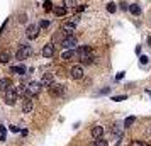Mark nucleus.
<instances>
[{
  "mask_svg": "<svg viewBox=\"0 0 151 146\" xmlns=\"http://www.w3.org/2000/svg\"><path fill=\"white\" fill-rule=\"evenodd\" d=\"M42 90V85L41 82H31V83L26 87V92H24V95L26 99H31V97H36V95H39Z\"/></svg>",
  "mask_w": 151,
  "mask_h": 146,
  "instance_id": "1",
  "label": "nucleus"
},
{
  "mask_svg": "<svg viewBox=\"0 0 151 146\" xmlns=\"http://www.w3.org/2000/svg\"><path fill=\"white\" fill-rule=\"evenodd\" d=\"M76 53H78V58H80L83 63H92V61H93V53H92V49H90L88 46L80 48Z\"/></svg>",
  "mask_w": 151,
  "mask_h": 146,
  "instance_id": "2",
  "label": "nucleus"
},
{
  "mask_svg": "<svg viewBox=\"0 0 151 146\" xmlns=\"http://www.w3.org/2000/svg\"><path fill=\"white\" fill-rule=\"evenodd\" d=\"M17 90H15L14 87H10V88H7V90L4 92V99H5V104L7 105H14L15 100H17Z\"/></svg>",
  "mask_w": 151,
  "mask_h": 146,
  "instance_id": "3",
  "label": "nucleus"
},
{
  "mask_svg": "<svg viewBox=\"0 0 151 146\" xmlns=\"http://www.w3.org/2000/svg\"><path fill=\"white\" fill-rule=\"evenodd\" d=\"M48 88H49L51 97H60V95H63V92H65L63 85H58V83H53L51 87H48Z\"/></svg>",
  "mask_w": 151,
  "mask_h": 146,
  "instance_id": "4",
  "label": "nucleus"
},
{
  "mask_svg": "<svg viewBox=\"0 0 151 146\" xmlns=\"http://www.w3.org/2000/svg\"><path fill=\"white\" fill-rule=\"evenodd\" d=\"M61 46L65 49H73L76 46V37L75 36H68V37H65L63 42H61Z\"/></svg>",
  "mask_w": 151,
  "mask_h": 146,
  "instance_id": "5",
  "label": "nucleus"
},
{
  "mask_svg": "<svg viewBox=\"0 0 151 146\" xmlns=\"http://www.w3.org/2000/svg\"><path fill=\"white\" fill-rule=\"evenodd\" d=\"M37 34H39V27H37V26H34V24H31V26L26 29V36H27L29 39H36V37H37Z\"/></svg>",
  "mask_w": 151,
  "mask_h": 146,
  "instance_id": "6",
  "label": "nucleus"
},
{
  "mask_svg": "<svg viewBox=\"0 0 151 146\" xmlns=\"http://www.w3.org/2000/svg\"><path fill=\"white\" fill-rule=\"evenodd\" d=\"M29 55H31V48L29 46H21V49L15 53V58L17 60H26Z\"/></svg>",
  "mask_w": 151,
  "mask_h": 146,
  "instance_id": "7",
  "label": "nucleus"
},
{
  "mask_svg": "<svg viewBox=\"0 0 151 146\" xmlns=\"http://www.w3.org/2000/svg\"><path fill=\"white\" fill-rule=\"evenodd\" d=\"M70 75H71V78H75V80H80V78L83 77V68L80 65H75V66L71 68V71H70Z\"/></svg>",
  "mask_w": 151,
  "mask_h": 146,
  "instance_id": "8",
  "label": "nucleus"
},
{
  "mask_svg": "<svg viewBox=\"0 0 151 146\" xmlns=\"http://www.w3.org/2000/svg\"><path fill=\"white\" fill-rule=\"evenodd\" d=\"M55 55V44L53 42H48L46 46H42V56L44 58H51Z\"/></svg>",
  "mask_w": 151,
  "mask_h": 146,
  "instance_id": "9",
  "label": "nucleus"
},
{
  "mask_svg": "<svg viewBox=\"0 0 151 146\" xmlns=\"http://www.w3.org/2000/svg\"><path fill=\"white\" fill-rule=\"evenodd\" d=\"M53 82H55V75H53V73H46V75L42 77V80H41V85L42 87H51Z\"/></svg>",
  "mask_w": 151,
  "mask_h": 146,
  "instance_id": "10",
  "label": "nucleus"
},
{
  "mask_svg": "<svg viewBox=\"0 0 151 146\" xmlns=\"http://www.w3.org/2000/svg\"><path fill=\"white\" fill-rule=\"evenodd\" d=\"M75 27H76V21L65 22V24H63V31H65V32H68V34H71V32H75Z\"/></svg>",
  "mask_w": 151,
  "mask_h": 146,
  "instance_id": "11",
  "label": "nucleus"
},
{
  "mask_svg": "<svg viewBox=\"0 0 151 146\" xmlns=\"http://www.w3.org/2000/svg\"><path fill=\"white\" fill-rule=\"evenodd\" d=\"M10 87H12V82L9 78H0V92H5Z\"/></svg>",
  "mask_w": 151,
  "mask_h": 146,
  "instance_id": "12",
  "label": "nucleus"
},
{
  "mask_svg": "<svg viewBox=\"0 0 151 146\" xmlns=\"http://www.w3.org/2000/svg\"><path fill=\"white\" fill-rule=\"evenodd\" d=\"M75 58H78V53H75L73 49H66L63 53V60H75Z\"/></svg>",
  "mask_w": 151,
  "mask_h": 146,
  "instance_id": "13",
  "label": "nucleus"
},
{
  "mask_svg": "<svg viewBox=\"0 0 151 146\" xmlns=\"http://www.w3.org/2000/svg\"><path fill=\"white\" fill-rule=\"evenodd\" d=\"M102 134H104V127H100V126H95V127L92 129V136H93L95 139L102 138Z\"/></svg>",
  "mask_w": 151,
  "mask_h": 146,
  "instance_id": "14",
  "label": "nucleus"
},
{
  "mask_svg": "<svg viewBox=\"0 0 151 146\" xmlns=\"http://www.w3.org/2000/svg\"><path fill=\"white\" fill-rule=\"evenodd\" d=\"M22 111L24 112H31L32 111V100H31V99H26V100H24V104H22Z\"/></svg>",
  "mask_w": 151,
  "mask_h": 146,
  "instance_id": "15",
  "label": "nucleus"
},
{
  "mask_svg": "<svg viewBox=\"0 0 151 146\" xmlns=\"http://www.w3.org/2000/svg\"><path fill=\"white\" fill-rule=\"evenodd\" d=\"M129 12L134 15H139L141 14V9H139V5L137 4H129Z\"/></svg>",
  "mask_w": 151,
  "mask_h": 146,
  "instance_id": "16",
  "label": "nucleus"
},
{
  "mask_svg": "<svg viewBox=\"0 0 151 146\" xmlns=\"http://www.w3.org/2000/svg\"><path fill=\"white\" fill-rule=\"evenodd\" d=\"M10 60V53L9 51H2L0 53V63H7Z\"/></svg>",
  "mask_w": 151,
  "mask_h": 146,
  "instance_id": "17",
  "label": "nucleus"
},
{
  "mask_svg": "<svg viewBox=\"0 0 151 146\" xmlns=\"http://www.w3.org/2000/svg\"><path fill=\"white\" fill-rule=\"evenodd\" d=\"M134 122H136V117H134V116H131V117H127L126 121H124V129H126V127H131V126L134 124Z\"/></svg>",
  "mask_w": 151,
  "mask_h": 146,
  "instance_id": "18",
  "label": "nucleus"
},
{
  "mask_svg": "<svg viewBox=\"0 0 151 146\" xmlns=\"http://www.w3.org/2000/svg\"><path fill=\"white\" fill-rule=\"evenodd\" d=\"M12 73L24 75V73H26V66H12Z\"/></svg>",
  "mask_w": 151,
  "mask_h": 146,
  "instance_id": "19",
  "label": "nucleus"
},
{
  "mask_svg": "<svg viewBox=\"0 0 151 146\" xmlns=\"http://www.w3.org/2000/svg\"><path fill=\"white\" fill-rule=\"evenodd\" d=\"M53 10H55V14H56V15H60V17L66 14V7H55Z\"/></svg>",
  "mask_w": 151,
  "mask_h": 146,
  "instance_id": "20",
  "label": "nucleus"
},
{
  "mask_svg": "<svg viewBox=\"0 0 151 146\" xmlns=\"http://www.w3.org/2000/svg\"><path fill=\"white\" fill-rule=\"evenodd\" d=\"M63 4H65V7H75L76 5V0H63Z\"/></svg>",
  "mask_w": 151,
  "mask_h": 146,
  "instance_id": "21",
  "label": "nucleus"
},
{
  "mask_svg": "<svg viewBox=\"0 0 151 146\" xmlns=\"http://www.w3.org/2000/svg\"><path fill=\"white\" fill-rule=\"evenodd\" d=\"M93 146H109V145H107V141H105V139L99 138V139L95 141V143H93Z\"/></svg>",
  "mask_w": 151,
  "mask_h": 146,
  "instance_id": "22",
  "label": "nucleus"
},
{
  "mask_svg": "<svg viewBox=\"0 0 151 146\" xmlns=\"http://www.w3.org/2000/svg\"><path fill=\"white\" fill-rule=\"evenodd\" d=\"M107 10H109L110 14H114V12H116V4H112V2L107 4Z\"/></svg>",
  "mask_w": 151,
  "mask_h": 146,
  "instance_id": "23",
  "label": "nucleus"
},
{
  "mask_svg": "<svg viewBox=\"0 0 151 146\" xmlns=\"http://www.w3.org/2000/svg\"><path fill=\"white\" fill-rule=\"evenodd\" d=\"M63 32V31H61ZM61 32H58V34H55V37H53V41H60V42H63V39H65V37H63V34Z\"/></svg>",
  "mask_w": 151,
  "mask_h": 146,
  "instance_id": "24",
  "label": "nucleus"
},
{
  "mask_svg": "<svg viewBox=\"0 0 151 146\" xmlns=\"http://www.w3.org/2000/svg\"><path fill=\"white\" fill-rule=\"evenodd\" d=\"M44 9H46V10H53V4H51V2H49V0H44Z\"/></svg>",
  "mask_w": 151,
  "mask_h": 146,
  "instance_id": "25",
  "label": "nucleus"
},
{
  "mask_svg": "<svg viewBox=\"0 0 151 146\" xmlns=\"http://www.w3.org/2000/svg\"><path fill=\"white\" fill-rule=\"evenodd\" d=\"M112 100H116V102H121V100H126V95H117V97H112Z\"/></svg>",
  "mask_w": 151,
  "mask_h": 146,
  "instance_id": "26",
  "label": "nucleus"
},
{
  "mask_svg": "<svg viewBox=\"0 0 151 146\" xmlns=\"http://www.w3.org/2000/svg\"><path fill=\"white\" fill-rule=\"evenodd\" d=\"M48 26H49V22H48V21H41V24H39V27H41V29H46Z\"/></svg>",
  "mask_w": 151,
  "mask_h": 146,
  "instance_id": "27",
  "label": "nucleus"
},
{
  "mask_svg": "<svg viewBox=\"0 0 151 146\" xmlns=\"http://www.w3.org/2000/svg\"><path fill=\"white\" fill-rule=\"evenodd\" d=\"M131 146H148V145H146V143H139V141H134V143H132Z\"/></svg>",
  "mask_w": 151,
  "mask_h": 146,
  "instance_id": "28",
  "label": "nucleus"
},
{
  "mask_svg": "<svg viewBox=\"0 0 151 146\" xmlns=\"http://www.w3.org/2000/svg\"><path fill=\"white\" fill-rule=\"evenodd\" d=\"M9 129H10V131H12V132H19V131H21V129H19V127H15V126H10Z\"/></svg>",
  "mask_w": 151,
  "mask_h": 146,
  "instance_id": "29",
  "label": "nucleus"
},
{
  "mask_svg": "<svg viewBox=\"0 0 151 146\" xmlns=\"http://www.w3.org/2000/svg\"><path fill=\"white\" fill-rule=\"evenodd\" d=\"M139 60H141V63H143V65H146V63H148V56H141Z\"/></svg>",
  "mask_w": 151,
  "mask_h": 146,
  "instance_id": "30",
  "label": "nucleus"
},
{
  "mask_svg": "<svg viewBox=\"0 0 151 146\" xmlns=\"http://www.w3.org/2000/svg\"><path fill=\"white\" fill-rule=\"evenodd\" d=\"M121 9H122V10H126V9H129V5H127V4H121Z\"/></svg>",
  "mask_w": 151,
  "mask_h": 146,
  "instance_id": "31",
  "label": "nucleus"
},
{
  "mask_svg": "<svg viewBox=\"0 0 151 146\" xmlns=\"http://www.w3.org/2000/svg\"><path fill=\"white\" fill-rule=\"evenodd\" d=\"M122 77H124V73H119V75L116 77V80H122Z\"/></svg>",
  "mask_w": 151,
  "mask_h": 146,
  "instance_id": "32",
  "label": "nucleus"
},
{
  "mask_svg": "<svg viewBox=\"0 0 151 146\" xmlns=\"http://www.w3.org/2000/svg\"><path fill=\"white\" fill-rule=\"evenodd\" d=\"M148 44H150V46H151V37H148Z\"/></svg>",
  "mask_w": 151,
  "mask_h": 146,
  "instance_id": "33",
  "label": "nucleus"
},
{
  "mask_svg": "<svg viewBox=\"0 0 151 146\" xmlns=\"http://www.w3.org/2000/svg\"><path fill=\"white\" fill-rule=\"evenodd\" d=\"M150 136H151V131H150Z\"/></svg>",
  "mask_w": 151,
  "mask_h": 146,
  "instance_id": "34",
  "label": "nucleus"
}]
</instances>
